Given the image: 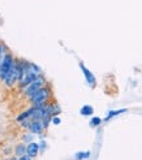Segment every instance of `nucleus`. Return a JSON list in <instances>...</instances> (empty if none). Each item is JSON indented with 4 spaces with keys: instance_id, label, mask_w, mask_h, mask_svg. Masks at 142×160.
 <instances>
[{
    "instance_id": "1",
    "label": "nucleus",
    "mask_w": 142,
    "mask_h": 160,
    "mask_svg": "<svg viewBox=\"0 0 142 160\" xmlns=\"http://www.w3.org/2000/svg\"><path fill=\"white\" fill-rule=\"evenodd\" d=\"M48 98H50V90L47 89V87H43V89H41L31 97V102H33L35 106H42Z\"/></svg>"
},
{
    "instance_id": "2",
    "label": "nucleus",
    "mask_w": 142,
    "mask_h": 160,
    "mask_svg": "<svg viewBox=\"0 0 142 160\" xmlns=\"http://www.w3.org/2000/svg\"><path fill=\"white\" fill-rule=\"evenodd\" d=\"M43 85H44V79L42 77H38L26 87V95L31 98L35 92H38L41 89H43Z\"/></svg>"
},
{
    "instance_id": "3",
    "label": "nucleus",
    "mask_w": 142,
    "mask_h": 160,
    "mask_svg": "<svg viewBox=\"0 0 142 160\" xmlns=\"http://www.w3.org/2000/svg\"><path fill=\"white\" fill-rule=\"evenodd\" d=\"M13 67V60H12V56L11 55H5L4 56V60L0 64V78H5L8 72L11 70V68Z\"/></svg>"
},
{
    "instance_id": "4",
    "label": "nucleus",
    "mask_w": 142,
    "mask_h": 160,
    "mask_svg": "<svg viewBox=\"0 0 142 160\" xmlns=\"http://www.w3.org/2000/svg\"><path fill=\"white\" fill-rule=\"evenodd\" d=\"M18 78V68L14 65L13 64V67L11 68V70L8 72V74H7V77L4 78V81H5V85L7 86H12L14 82H16V79Z\"/></svg>"
},
{
    "instance_id": "5",
    "label": "nucleus",
    "mask_w": 142,
    "mask_h": 160,
    "mask_svg": "<svg viewBox=\"0 0 142 160\" xmlns=\"http://www.w3.org/2000/svg\"><path fill=\"white\" fill-rule=\"evenodd\" d=\"M80 67H81V70H82V73L85 76L86 82H88L90 86H95V77H94V74L84 65V62H80Z\"/></svg>"
},
{
    "instance_id": "6",
    "label": "nucleus",
    "mask_w": 142,
    "mask_h": 160,
    "mask_svg": "<svg viewBox=\"0 0 142 160\" xmlns=\"http://www.w3.org/2000/svg\"><path fill=\"white\" fill-rule=\"evenodd\" d=\"M44 126H46V124L43 121H33V122H30L29 129H30V133L39 134V133H41L44 129Z\"/></svg>"
},
{
    "instance_id": "7",
    "label": "nucleus",
    "mask_w": 142,
    "mask_h": 160,
    "mask_svg": "<svg viewBox=\"0 0 142 160\" xmlns=\"http://www.w3.org/2000/svg\"><path fill=\"white\" fill-rule=\"evenodd\" d=\"M38 150H39V146L37 143H29V146L26 147V154L30 156V158H35L37 154H38Z\"/></svg>"
},
{
    "instance_id": "8",
    "label": "nucleus",
    "mask_w": 142,
    "mask_h": 160,
    "mask_svg": "<svg viewBox=\"0 0 142 160\" xmlns=\"http://www.w3.org/2000/svg\"><path fill=\"white\" fill-rule=\"evenodd\" d=\"M124 112H127V109L123 108V109H117V111H109L108 113H107V117L104 118L106 121H108V120H111L114 116H117V115H120V113H124Z\"/></svg>"
},
{
    "instance_id": "9",
    "label": "nucleus",
    "mask_w": 142,
    "mask_h": 160,
    "mask_svg": "<svg viewBox=\"0 0 142 160\" xmlns=\"http://www.w3.org/2000/svg\"><path fill=\"white\" fill-rule=\"evenodd\" d=\"M93 112H94V109H93L91 106H84L81 108V115L82 116H90V115H93Z\"/></svg>"
},
{
    "instance_id": "10",
    "label": "nucleus",
    "mask_w": 142,
    "mask_h": 160,
    "mask_svg": "<svg viewBox=\"0 0 142 160\" xmlns=\"http://www.w3.org/2000/svg\"><path fill=\"white\" fill-rule=\"evenodd\" d=\"M90 156V151H82V152H77L76 154V159L77 160H85Z\"/></svg>"
},
{
    "instance_id": "11",
    "label": "nucleus",
    "mask_w": 142,
    "mask_h": 160,
    "mask_svg": "<svg viewBox=\"0 0 142 160\" xmlns=\"http://www.w3.org/2000/svg\"><path fill=\"white\" fill-rule=\"evenodd\" d=\"M25 152H26V147H25V146L20 145V146H17V147H16V154H17V155H20V156H23V155H25Z\"/></svg>"
},
{
    "instance_id": "12",
    "label": "nucleus",
    "mask_w": 142,
    "mask_h": 160,
    "mask_svg": "<svg viewBox=\"0 0 142 160\" xmlns=\"http://www.w3.org/2000/svg\"><path fill=\"white\" fill-rule=\"evenodd\" d=\"M100 122H102V120H100L99 117H93L91 121H90V125H91V126H98Z\"/></svg>"
},
{
    "instance_id": "13",
    "label": "nucleus",
    "mask_w": 142,
    "mask_h": 160,
    "mask_svg": "<svg viewBox=\"0 0 142 160\" xmlns=\"http://www.w3.org/2000/svg\"><path fill=\"white\" fill-rule=\"evenodd\" d=\"M52 122H53L55 125H59V124H60V118H59L58 116H55V117H52Z\"/></svg>"
},
{
    "instance_id": "14",
    "label": "nucleus",
    "mask_w": 142,
    "mask_h": 160,
    "mask_svg": "<svg viewBox=\"0 0 142 160\" xmlns=\"http://www.w3.org/2000/svg\"><path fill=\"white\" fill-rule=\"evenodd\" d=\"M18 160H31V158L29 155H23V156H20Z\"/></svg>"
},
{
    "instance_id": "15",
    "label": "nucleus",
    "mask_w": 142,
    "mask_h": 160,
    "mask_svg": "<svg viewBox=\"0 0 142 160\" xmlns=\"http://www.w3.org/2000/svg\"><path fill=\"white\" fill-rule=\"evenodd\" d=\"M23 138H25L23 141H26V142H30V135H25V137H23Z\"/></svg>"
},
{
    "instance_id": "16",
    "label": "nucleus",
    "mask_w": 142,
    "mask_h": 160,
    "mask_svg": "<svg viewBox=\"0 0 142 160\" xmlns=\"http://www.w3.org/2000/svg\"><path fill=\"white\" fill-rule=\"evenodd\" d=\"M0 59H2V47H0Z\"/></svg>"
},
{
    "instance_id": "17",
    "label": "nucleus",
    "mask_w": 142,
    "mask_h": 160,
    "mask_svg": "<svg viewBox=\"0 0 142 160\" xmlns=\"http://www.w3.org/2000/svg\"><path fill=\"white\" fill-rule=\"evenodd\" d=\"M9 160H17V159H14V158H12V159H9Z\"/></svg>"
}]
</instances>
